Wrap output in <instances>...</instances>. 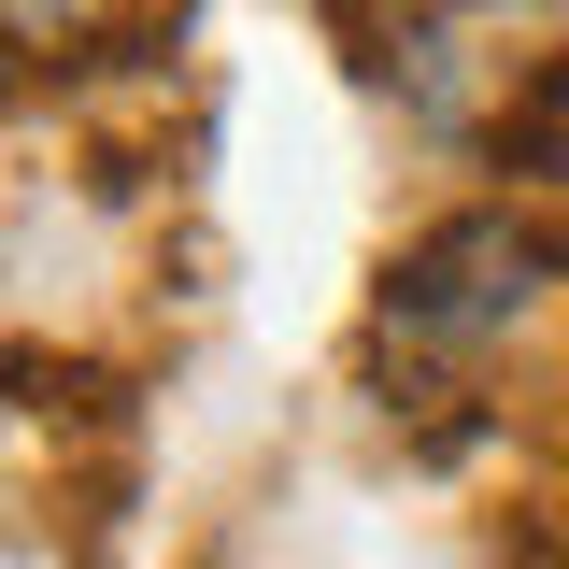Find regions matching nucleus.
<instances>
[{"label": "nucleus", "instance_id": "obj_1", "mask_svg": "<svg viewBox=\"0 0 569 569\" xmlns=\"http://www.w3.org/2000/svg\"><path fill=\"white\" fill-rule=\"evenodd\" d=\"M512 299H527V228L470 213V228L413 242V271H399V342H485Z\"/></svg>", "mask_w": 569, "mask_h": 569}, {"label": "nucleus", "instance_id": "obj_2", "mask_svg": "<svg viewBox=\"0 0 569 569\" xmlns=\"http://www.w3.org/2000/svg\"><path fill=\"white\" fill-rule=\"evenodd\" d=\"M71 14H86V0H0V29H43V43H58Z\"/></svg>", "mask_w": 569, "mask_h": 569}]
</instances>
